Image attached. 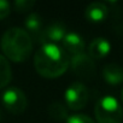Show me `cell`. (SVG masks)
I'll return each mask as SVG.
<instances>
[{
  "label": "cell",
  "mask_w": 123,
  "mask_h": 123,
  "mask_svg": "<svg viewBox=\"0 0 123 123\" xmlns=\"http://www.w3.org/2000/svg\"><path fill=\"white\" fill-rule=\"evenodd\" d=\"M12 79V70L9 60L0 54V88L6 87Z\"/></svg>",
  "instance_id": "5bb4252c"
},
{
  "label": "cell",
  "mask_w": 123,
  "mask_h": 123,
  "mask_svg": "<svg viewBox=\"0 0 123 123\" xmlns=\"http://www.w3.org/2000/svg\"><path fill=\"white\" fill-rule=\"evenodd\" d=\"M65 123H95V122L87 115L76 113V115L69 116V118L65 121Z\"/></svg>",
  "instance_id": "2e32d148"
},
{
  "label": "cell",
  "mask_w": 123,
  "mask_h": 123,
  "mask_svg": "<svg viewBox=\"0 0 123 123\" xmlns=\"http://www.w3.org/2000/svg\"><path fill=\"white\" fill-rule=\"evenodd\" d=\"M62 43H63V49L65 51V53L68 55L70 54L71 57L83 53L86 46L85 40L77 33H68L62 41Z\"/></svg>",
  "instance_id": "ba28073f"
},
{
  "label": "cell",
  "mask_w": 123,
  "mask_h": 123,
  "mask_svg": "<svg viewBox=\"0 0 123 123\" xmlns=\"http://www.w3.org/2000/svg\"><path fill=\"white\" fill-rule=\"evenodd\" d=\"M11 12V5L5 0H0V21L6 18Z\"/></svg>",
  "instance_id": "e0dca14e"
},
{
  "label": "cell",
  "mask_w": 123,
  "mask_h": 123,
  "mask_svg": "<svg viewBox=\"0 0 123 123\" xmlns=\"http://www.w3.org/2000/svg\"><path fill=\"white\" fill-rule=\"evenodd\" d=\"M121 100H122V103H123V88H122V92H121Z\"/></svg>",
  "instance_id": "ac0fdd59"
},
{
  "label": "cell",
  "mask_w": 123,
  "mask_h": 123,
  "mask_svg": "<svg viewBox=\"0 0 123 123\" xmlns=\"http://www.w3.org/2000/svg\"><path fill=\"white\" fill-rule=\"evenodd\" d=\"M107 15H109V7L106 6V4L100 1L91 3L85 10V17L87 18V21L92 23H100L105 21Z\"/></svg>",
  "instance_id": "9c48e42d"
},
{
  "label": "cell",
  "mask_w": 123,
  "mask_h": 123,
  "mask_svg": "<svg viewBox=\"0 0 123 123\" xmlns=\"http://www.w3.org/2000/svg\"><path fill=\"white\" fill-rule=\"evenodd\" d=\"M89 99V92L82 82H73L64 92L65 105L69 110H82Z\"/></svg>",
  "instance_id": "277c9868"
},
{
  "label": "cell",
  "mask_w": 123,
  "mask_h": 123,
  "mask_svg": "<svg viewBox=\"0 0 123 123\" xmlns=\"http://www.w3.org/2000/svg\"><path fill=\"white\" fill-rule=\"evenodd\" d=\"M1 103L4 107L13 113V115H21L25 111L28 106V99L24 92L17 87H9L4 91L1 95Z\"/></svg>",
  "instance_id": "5b68a950"
},
{
  "label": "cell",
  "mask_w": 123,
  "mask_h": 123,
  "mask_svg": "<svg viewBox=\"0 0 123 123\" xmlns=\"http://www.w3.org/2000/svg\"><path fill=\"white\" fill-rule=\"evenodd\" d=\"M103 79L109 85H121L123 82V68L118 64H106L103 68Z\"/></svg>",
  "instance_id": "7c38bea8"
},
{
  "label": "cell",
  "mask_w": 123,
  "mask_h": 123,
  "mask_svg": "<svg viewBox=\"0 0 123 123\" xmlns=\"http://www.w3.org/2000/svg\"><path fill=\"white\" fill-rule=\"evenodd\" d=\"M94 115L98 123H122L123 109L118 100L111 95L101 97L95 106Z\"/></svg>",
  "instance_id": "3957f363"
},
{
  "label": "cell",
  "mask_w": 123,
  "mask_h": 123,
  "mask_svg": "<svg viewBox=\"0 0 123 123\" xmlns=\"http://www.w3.org/2000/svg\"><path fill=\"white\" fill-rule=\"evenodd\" d=\"M48 115L55 121H67L69 118V109L63 103L54 101L48 106Z\"/></svg>",
  "instance_id": "4fadbf2b"
},
{
  "label": "cell",
  "mask_w": 123,
  "mask_h": 123,
  "mask_svg": "<svg viewBox=\"0 0 123 123\" xmlns=\"http://www.w3.org/2000/svg\"><path fill=\"white\" fill-rule=\"evenodd\" d=\"M70 69L71 71L81 79H92L95 75V63L88 54L81 53L70 58Z\"/></svg>",
  "instance_id": "8992f818"
},
{
  "label": "cell",
  "mask_w": 123,
  "mask_h": 123,
  "mask_svg": "<svg viewBox=\"0 0 123 123\" xmlns=\"http://www.w3.org/2000/svg\"><path fill=\"white\" fill-rule=\"evenodd\" d=\"M67 27L62 22H52L43 27V30L36 42L47 45V43H55L59 41H63L67 35Z\"/></svg>",
  "instance_id": "52a82bcc"
},
{
  "label": "cell",
  "mask_w": 123,
  "mask_h": 123,
  "mask_svg": "<svg viewBox=\"0 0 123 123\" xmlns=\"http://www.w3.org/2000/svg\"><path fill=\"white\" fill-rule=\"evenodd\" d=\"M70 65V58L65 51L55 43L42 45L34 55V68L45 79L62 76Z\"/></svg>",
  "instance_id": "6da1fadb"
},
{
  "label": "cell",
  "mask_w": 123,
  "mask_h": 123,
  "mask_svg": "<svg viewBox=\"0 0 123 123\" xmlns=\"http://www.w3.org/2000/svg\"><path fill=\"white\" fill-rule=\"evenodd\" d=\"M0 118H1V112H0Z\"/></svg>",
  "instance_id": "d6986e66"
},
{
  "label": "cell",
  "mask_w": 123,
  "mask_h": 123,
  "mask_svg": "<svg viewBox=\"0 0 123 123\" xmlns=\"http://www.w3.org/2000/svg\"><path fill=\"white\" fill-rule=\"evenodd\" d=\"M24 27L27 33L31 36V39L37 41L43 30V21L39 13H30L24 21Z\"/></svg>",
  "instance_id": "8fae6325"
},
{
  "label": "cell",
  "mask_w": 123,
  "mask_h": 123,
  "mask_svg": "<svg viewBox=\"0 0 123 123\" xmlns=\"http://www.w3.org/2000/svg\"><path fill=\"white\" fill-rule=\"evenodd\" d=\"M111 51V43L105 37H95L88 47V55L92 59H103Z\"/></svg>",
  "instance_id": "30bf717a"
},
{
  "label": "cell",
  "mask_w": 123,
  "mask_h": 123,
  "mask_svg": "<svg viewBox=\"0 0 123 123\" xmlns=\"http://www.w3.org/2000/svg\"><path fill=\"white\" fill-rule=\"evenodd\" d=\"M34 5H35V1H33V0H17L13 4L15 10L19 13H23V12L31 10Z\"/></svg>",
  "instance_id": "9a60e30c"
},
{
  "label": "cell",
  "mask_w": 123,
  "mask_h": 123,
  "mask_svg": "<svg viewBox=\"0 0 123 123\" xmlns=\"http://www.w3.org/2000/svg\"><path fill=\"white\" fill-rule=\"evenodd\" d=\"M0 46L7 60L22 63L30 57L33 52V39L25 29L13 27L4 33Z\"/></svg>",
  "instance_id": "7a4b0ae2"
}]
</instances>
